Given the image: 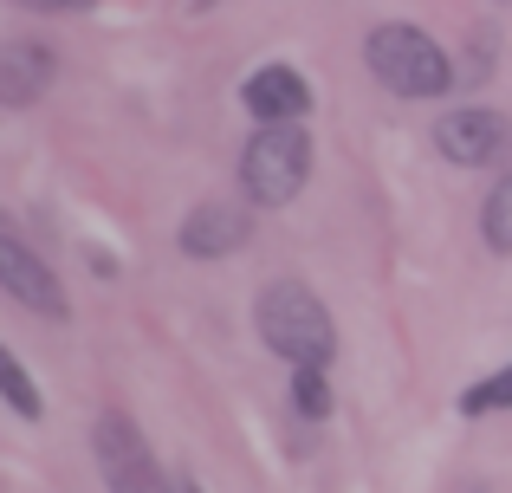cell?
Wrapping results in <instances>:
<instances>
[{
  "label": "cell",
  "mask_w": 512,
  "mask_h": 493,
  "mask_svg": "<svg viewBox=\"0 0 512 493\" xmlns=\"http://www.w3.org/2000/svg\"><path fill=\"white\" fill-rule=\"evenodd\" d=\"M253 325H260V344L279 351L292 370H325L331 351H338V325H331V305L318 299L305 279H273L253 305Z\"/></svg>",
  "instance_id": "6da1fadb"
},
{
  "label": "cell",
  "mask_w": 512,
  "mask_h": 493,
  "mask_svg": "<svg viewBox=\"0 0 512 493\" xmlns=\"http://www.w3.org/2000/svg\"><path fill=\"white\" fill-rule=\"evenodd\" d=\"M363 59H370L376 85L396 91V98H441V91L454 85L448 52H441L422 26H402V20L376 26V33L363 39Z\"/></svg>",
  "instance_id": "7a4b0ae2"
},
{
  "label": "cell",
  "mask_w": 512,
  "mask_h": 493,
  "mask_svg": "<svg viewBox=\"0 0 512 493\" xmlns=\"http://www.w3.org/2000/svg\"><path fill=\"white\" fill-rule=\"evenodd\" d=\"M312 176V137L305 124H266L240 150V189L253 208H286Z\"/></svg>",
  "instance_id": "3957f363"
},
{
  "label": "cell",
  "mask_w": 512,
  "mask_h": 493,
  "mask_svg": "<svg viewBox=\"0 0 512 493\" xmlns=\"http://www.w3.org/2000/svg\"><path fill=\"white\" fill-rule=\"evenodd\" d=\"M91 448H98L104 461V481L111 493H175L163 481V468H156L150 442H143V429L124 416V409H111V416H98V435H91Z\"/></svg>",
  "instance_id": "277c9868"
},
{
  "label": "cell",
  "mask_w": 512,
  "mask_h": 493,
  "mask_svg": "<svg viewBox=\"0 0 512 493\" xmlns=\"http://www.w3.org/2000/svg\"><path fill=\"white\" fill-rule=\"evenodd\" d=\"M0 292H13V299L26 305V312H39V318H72V305H65V286H59V273H52L46 260H39L33 247L20 241V234H7L0 228Z\"/></svg>",
  "instance_id": "5b68a950"
},
{
  "label": "cell",
  "mask_w": 512,
  "mask_h": 493,
  "mask_svg": "<svg viewBox=\"0 0 512 493\" xmlns=\"http://www.w3.org/2000/svg\"><path fill=\"white\" fill-rule=\"evenodd\" d=\"M512 130L500 111H448L435 117V150L448 156L454 169H487L493 156H506Z\"/></svg>",
  "instance_id": "8992f818"
},
{
  "label": "cell",
  "mask_w": 512,
  "mask_h": 493,
  "mask_svg": "<svg viewBox=\"0 0 512 493\" xmlns=\"http://www.w3.org/2000/svg\"><path fill=\"white\" fill-rule=\"evenodd\" d=\"M240 104L253 111V130H266V124H305V111H312V85H305L292 65H260V72L240 85Z\"/></svg>",
  "instance_id": "52a82bcc"
},
{
  "label": "cell",
  "mask_w": 512,
  "mask_h": 493,
  "mask_svg": "<svg viewBox=\"0 0 512 493\" xmlns=\"http://www.w3.org/2000/svg\"><path fill=\"white\" fill-rule=\"evenodd\" d=\"M247 234H253V221H247V208H234V202H201V208H188V221H182V253L188 260H221V253H234V247H247Z\"/></svg>",
  "instance_id": "ba28073f"
},
{
  "label": "cell",
  "mask_w": 512,
  "mask_h": 493,
  "mask_svg": "<svg viewBox=\"0 0 512 493\" xmlns=\"http://www.w3.org/2000/svg\"><path fill=\"white\" fill-rule=\"evenodd\" d=\"M52 72H59V59H52V46H39V39H13V46H0V111H26V104L46 98Z\"/></svg>",
  "instance_id": "9c48e42d"
},
{
  "label": "cell",
  "mask_w": 512,
  "mask_h": 493,
  "mask_svg": "<svg viewBox=\"0 0 512 493\" xmlns=\"http://www.w3.org/2000/svg\"><path fill=\"white\" fill-rule=\"evenodd\" d=\"M480 234H487L493 253H512V169L493 182L487 202H480Z\"/></svg>",
  "instance_id": "30bf717a"
},
{
  "label": "cell",
  "mask_w": 512,
  "mask_h": 493,
  "mask_svg": "<svg viewBox=\"0 0 512 493\" xmlns=\"http://www.w3.org/2000/svg\"><path fill=\"white\" fill-rule=\"evenodd\" d=\"M0 403H7L13 416H26V422L39 416V390H33V377H26V364H20V357L7 351V344H0Z\"/></svg>",
  "instance_id": "8fae6325"
},
{
  "label": "cell",
  "mask_w": 512,
  "mask_h": 493,
  "mask_svg": "<svg viewBox=\"0 0 512 493\" xmlns=\"http://www.w3.org/2000/svg\"><path fill=\"white\" fill-rule=\"evenodd\" d=\"M500 409H512V364L493 370V377H480L474 390L461 396V416H500Z\"/></svg>",
  "instance_id": "7c38bea8"
},
{
  "label": "cell",
  "mask_w": 512,
  "mask_h": 493,
  "mask_svg": "<svg viewBox=\"0 0 512 493\" xmlns=\"http://www.w3.org/2000/svg\"><path fill=\"white\" fill-rule=\"evenodd\" d=\"M292 409H299L305 422H325L331 416V383H325V370H292Z\"/></svg>",
  "instance_id": "4fadbf2b"
},
{
  "label": "cell",
  "mask_w": 512,
  "mask_h": 493,
  "mask_svg": "<svg viewBox=\"0 0 512 493\" xmlns=\"http://www.w3.org/2000/svg\"><path fill=\"white\" fill-rule=\"evenodd\" d=\"M20 7H46V13H52V7H59V0H20Z\"/></svg>",
  "instance_id": "5bb4252c"
},
{
  "label": "cell",
  "mask_w": 512,
  "mask_h": 493,
  "mask_svg": "<svg viewBox=\"0 0 512 493\" xmlns=\"http://www.w3.org/2000/svg\"><path fill=\"white\" fill-rule=\"evenodd\" d=\"M175 493H201V487H195V481H182V487H175Z\"/></svg>",
  "instance_id": "9a60e30c"
},
{
  "label": "cell",
  "mask_w": 512,
  "mask_h": 493,
  "mask_svg": "<svg viewBox=\"0 0 512 493\" xmlns=\"http://www.w3.org/2000/svg\"><path fill=\"white\" fill-rule=\"evenodd\" d=\"M59 7H91V0H59Z\"/></svg>",
  "instance_id": "2e32d148"
}]
</instances>
